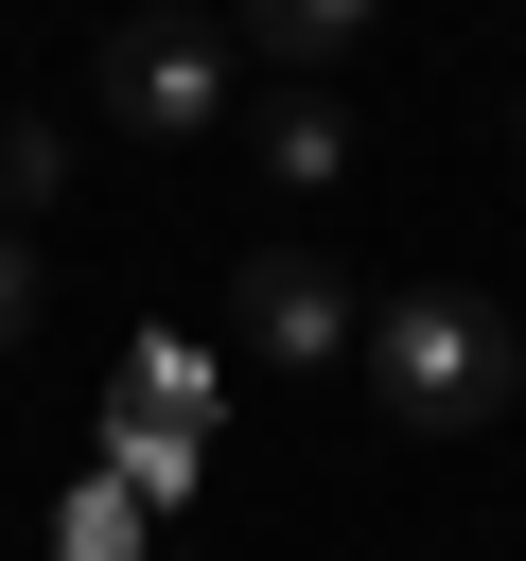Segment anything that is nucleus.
I'll return each instance as SVG.
<instances>
[{
  "mask_svg": "<svg viewBox=\"0 0 526 561\" xmlns=\"http://www.w3.org/2000/svg\"><path fill=\"white\" fill-rule=\"evenodd\" d=\"M228 18H245V35H263V53H281L298 88H316V70H333V53H351V35L386 18V0H228Z\"/></svg>",
  "mask_w": 526,
  "mask_h": 561,
  "instance_id": "obj_5",
  "label": "nucleus"
},
{
  "mask_svg": "<svg viewBox=\"0 0 526 561\" xmlns=\"http://www.w3.org/2000/svg\"><path fill=\"white\" fill-rule=\"evenodd\" d=\"M508 386H526V333H508L473 280H403V298L368 316V403H386L403 438H473V421H508Z\"/></svg>",
  "mask_w": 526,
  "mask_h": 561,
  "instance_id": "obj_1",
  "label": "nucleus"
},
{
  "mask_svg": "<svg viewBox=\"0 0 526 561\" xmlns=\"http://www.w3.org/2000/svg\"><path fill=\"white\" fill-rule=\"evenodd\" d=\"M88 88H105V123H123V140H210V123H228V18L140 0V18H105Z\"/></svg>",
  "mask_w": 526,
  "mask_h": 561,
  "instance_id": "obj_2",
  "label": "nucleus"
},
{
  "mask_svg": "<svg viewBox=\"0 0 526 561\" xmlns=\"http://www.w3.org/2000/svg\"><path fill=\"white\" fill-rule=\"evenodd\" d=\"M53 193H70V123L53 105H0V228H35Z\"/></svg>",
  "mask_w": 526,
  "mask_h": 561,
  "instance_id": "obj_6",
  "label": "nucleus"
},
{
  "mask_svg": "<svg viewBox=\"0 0 526 561\" xmlns=\"http://www.w3.org/2000/svg\"><path fill=\"white\" fill-rule=\"evenodd\" d=\"M245 158H263L281 193H333V175H351V105H333V88H281V105L245 123Z\"/></svg>",
  "mask_w": 526,
  "mask_h": 561,
  "instance_id": "obj_4",
  "label": "nucleus"
},
{
  "mask_svg": "<svg viewBox=\"0 0 526 561\" xmlns=\"http://www.w3.org/2000/svg\"><path fill=\"white\" fill-rule=\"evenodd\" d=\"M228 351H245V368H333V351H351V280H333V245H298V228L245 245V263H228Z\"/></svg>",
  "mask_w": 526,
  "mask_h": 561,
  "instance_id": "obj_3",
  "label": "nucleus"
},
{
  "mask_svg": "<svg viewBox=\"0 0 526 561\" xmlns=\"http://www.w3.org/2000/svg\"><path fill=\"white\" fill-rule=\"evenodd\" d=\"M35 298H53L35 280V228H0V351H35Z\"/></svg>",
  "mask_w": 526,
  "mask_h": 561,
  "instance_id": "obj_7",
  "label": "nucleus"
}]
</instances>
